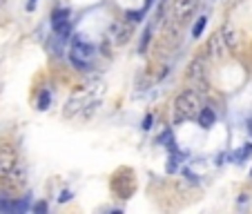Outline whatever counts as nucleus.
<instances>
[{
	"instance_id": "f257e3e1",
	"label": "nucleus",
	"mask_w": 252,
	"mask_h": 214,
	"mask_svg": "<svg viewBox=\"0 0 252 214\" xmlns=\"http://www.w3.org/2000/svg\"><path fill=\"white\" fill-rule=\"evenodd\" d=\"M199 110H201L199 94L194 90H183L174 98V125H183L188 121L196 119Z\"/></svg>"
},
{
	"instance_id": "f03ea898",
	"label": "nucleus",
	"mask_w": 252,
	"mask_h": 214,
	"mask_svg": "<svg viewBox=\"0 0 252 214\" xmlns=\"http://www.w3.org/2000/svg\"><path fill=\"white\" fill-rule=\"evenodd\" d=\"M94 56H96V47L90 43V40L83 38L81 33H76V36L71 38V52H69L71 65L76 67V69H81V71H87L92 67Z\"/></svg>"
},
{
	"instance_id": "7ed1b4c3",
	"label": "nucleus",
	"mask_w": 252,
	"mask_h": 214,
	"mask_svg": "<svg viewBox=\"0 0 252 214\" xmlns=\"http://www.w3.org/2000/svg\"><path fill=\"white\" fill-rule=\"evenodd\" d=\"M112 192H114L119 199H129V196L136 192V176H134L132 167H121L112 174Z\"/></svg>"
},
{
	"instance_id": "20e7f679",
	"label": "nucleus",
	"mask_w": 252,
	"mask_h": 214,
	"mask_svg": "<svg viewBox=\"0 0 252 214\" xmlns=\"http://www.w3.org/2000/svg\"><path fill=\"white\" fill-rule=\"evenodd\" d=\"M188 83H190V90H194L196 94H203L208 92V71H205V62L203 58H194L188 67Z\"/></svg>"
},
{
	"instance_id": "39448f33",
	"label": "nucleus",
	"mask_w": 252,
	"mask_h": 214,
	"mask_svg": "<svg viewBox=\"0 0 252 214\" xmlns=\"http://www.w3.org/2000/svg\"><path fill=\"white\" fill-rule=\"evenodd\" d=\"M132 38V27L125 23H112L110 29H107V43L110 45H116V47H123L127 45V40Z\"/></svg>"
},
{
	"instance_id": "423d86ee",
	"label": "nucleus",
	"mask_w": 252,
	"mask_h": 214,
	"mask_svg": "<svg viewBox=\"0 0 252 214\" xmlns=\"http://www.w3.org/2000/svg\"><path fill=\"white\" fill-rule=\"evenodd\" d=\"M196 7H199V0H174V18L179 25L188 23V20L194 16Z\"/></svg>"
},
{
	"instance_id": "0eeeda50",
	"label": "nucleus",
	"mask_w": 252,
	"mask_h": 214,
	"mask_svg": "<svg viewBox=\"0 0 252 214\" xmlns=\"http://www.w3.org/2000/svg\"><path fill=\"white\" fill-rule=\"evenodd\" d=\"M16 165H18L16 150L11 148V145H2V148H0V179H5Z\"/></svg>"
},
{
	"instance_id": "6e6552de",
	"label": "nucleus",
	"mask_w": 252,
	"mask_h": 214,
	"mask_svg": "<svg viewBox=\"0 0 252 214\" xmlns=\"http://www.w3.org/2000/svg\"><path fill=\"white\" fill-rule=\"evenodd\" d=\"M225 52H228V47H225L223 38H221V33H212V38L208 40V54H210V58H221Z\"/></svg>"
},
{
	"instance_id": "1a4fd4ad",
	"label": "nucleus",
	"mask_w": 252,
	"mask_h": 214,
	"mask_svg": "<svg viewBox=\"0 0 252 214\" xmlns=\"http://www.w3.org/2000/svg\"><path fill=\"white\" fill-rule=\"evenodd\" d=\"M196 121H199V125L203 129H210L214 123H217V112H214L212 107H208V105H203L199 110V114H196Z\"/></svg>"
},
{
	"instance_id": "9d476101",
	"label": "nucleus",
	"mask_w": 252,
	"mask_h": 214,
	"mask_svg": "<svg viewBox=\"0 0 252 214\" xmlns=\"http://www.w3.org/2000/svg\"><path fill=\"white\" fill-rule=\"evenodd\" d=\"M69 16H71V11L67 9V7H58V9H54L52 11V27H58V25L67 23Z\"/></svg>"
},
{
	"instance_id": "9b49d317",
	"label": "nucleus",
	"mask_w": 252,
	"mask_h": 214,
	"mask_svg": "<svg viewBox=\"0 0 252 214\" xmlns=\"http://www.w3.org/2000/svg\"><path fill=\"white\" fill-rule=\"evenodd\" d=\"M158 145H165L167 150L176 148V141H174V134H172L170 127H165L161 134H158Z\"/></svg>"
},
{
	"instance_id": "f8f14e48",
	"label": "nucleus",
	"mask_w": 252,
	"mask_h": 214,
	"mask_svg": "<svg viewBox=\"0 0 252 214\" xmlns=\"http://www.w3.org/2000/svg\"><path fill=\"white\" fill-rule=\"evenodd\" d=\"M221 38H223V43H225V47H228V52H232V49H237V45H239L237 31H232V29H225V31L221 33Z\"/></svg>"
},
{
	"instance_id": "ddd939ff",
	"label": "nucleus",
	"mask_w": 252,
	"mask_h": 214,
	"mask_svg": "<svg viewBox=\"0 0 252 214\" xmlns=\"http://www.w3.org/2000/svg\"><path fill=\"white\" fill-rule=\"evenodd\" d=\"M49 103H52V94H49V90H40V94H38V107L36 110H40V112H45V110H49Z\"/></svg>"
},
{
	"instance_id": "4468645a",
	"label": "nucleus",
	"mask_w": 252,
	"mask_h": 214,
	"mask_svg": "<svg viewBox=\"0 0 252 214\" xmlns=\"http://www.w3.org/2000/svg\"><path fill=\"white\" fill-rule=\"evenodd\" d=\"M205 27H208V16H199V20H196L194 27H192V36H194V38H201Z\"/></svg>"
},
{
	"instance_id": "2eb2a0df",
	"label": "nucleus",
	"mask_w": 252,
	"mask_h": 214,
	"mask_svg": "<svg viewBox=\"0 0 252 214\" xmlns=\"http://www.w3.org/2000/svg\"><path fill=\"white\" fill-rule=\"evenodd\" d=\"M81 107H83V100H81V98H71L69 103H67L65 116H67V119H71L74 114H78V112H81Z\"/></svg>"
},
{
	"instance_id": "dca6fc26",
	"label": "nucleus",
	"mask_w": 252,
	"mask_h": 214,
	"mask_svg": "<svg viewBox=\"0 0 252 214\" xmlns=\"http://www.w3.org/2000/svg\"><path fill=\"white\" fill-rule=\"evenodd\" d=\"M250 154H252V143H246V145H243L241 150H237V152L232 154V158H234L237 163H241V161H246V158L250 156Z\"/></svg>"
},
{
	"instance_id": "f3484780",
	"label": "nucleus",
	"mask_w": 252,
	"mask_h": 214,
	"mask_svg": "<svg viewBox=\"0 0 252 214\" xmlns=\"http://www.w3.org/2000/svg\"><path fill=\"white\" fill-rule=\"evenodd\" d=\"M29 210V196H23V201H11V212H27Z\"/></svg>"
},
{
	"instance_id": "a211bd4d",
	"label": "nucleus",
	"mask_w": 252,
	"mask_h": 214,
	"mask_svg": "<svg viewBox=\"0 0 252 214\" xmlns=\"http://www.w3.org/2000/svg\"><path fill=\"white\" fill-rule=\"evenodd\" d=\"M150 36H152V29L145 27V31H143V38H141V45H138V52H145L148 49V43H150Z\"/></svg>"
},
{
	"instance_id": "6ab92c4d",
	"label": "nucleus",
	"mask_w": 252,
	"mask_h": 214,
	"mask_svg": "<svg viewBox=\"0 0 252 214\" xmlns=\"http://www.w3.org/2000/svg\"><path fill=\"white\" fill-rule=\"evenodd\" d=\"M143 16H145V11L138 9V11H127V14H125V18H129V23H138Z\"/></svg>"
},
{
	"instance_id": "aec40b11",
	"label": "nucleus",
	"mask_w": 252,
	"mask_h": 214,
	"mask_svg": "<svg viewBox=\"0 0 252 214\" xmlns=\"http://www.w3.org/2000/svg\"><path fill=\"white\" fill-rule=\"evenodd\" d=\"M152 121H154V116H152V114H148L145 119L141 121V127H143V129H150V127H152Z\"/></svg>"
},
{
	"instance_id": "412c9836",
	"label": "nucleus",
	"mask_w": 252,
	"mask_h": 214,
	"mask_svg": "<svg viewBox=\"0 0 252 214\" xmlns=\"http://www.w3.org/2000/svg\"><path fill=\"white\" fill-rule=\"evenodd\" d=\"M71 196H74V194H71L69 190H63V192H61V199H58V201H61V203H67V201H69Z\"/></svg>"
},
{
	"instance_id": "4be33fe9",
	"label": "nucleus",
	"mask_w": 252,
	"mask_h": 214,
	"mask_svg": "<svg viewBox=\"0 0 252 214\" xmlns=\"http://www.w3.org/2000/svg\"><path fill=\"white\" fill-rule=\"evenodd\" d=\"M33 210H36V212H47V203H43V201H40V203L33 205Z\"/></svg>"
},
{
	"instance_id": "5701e85b",
	"label": "nucleus",
	"mask_w": 252,
	"mask_h": 214,
	"mask_svg": "<svg viewBox=\"0 0 252 214\" xmlns=\"http://www.w3.org/2000/svg\"><path fill=\"white\" fill-rule=\"evenodd\" d=\"M36 5H38V0H27V11H33Z\"/></svg>"
},
{
	"instance_id": "b1692460",
	"label": "nucleus",
	"mask_w": 252,
	"mask_h": 214,
	"mask_svg": "<svg viewBox=\"0 0 252 214\" xmlns=\"http://www.w3.org/2000/svg\"><path fill=\"white\" fill-rule=\"evenodd\" d=\"M152 2H154V0H145V5H143V11H148L150 7H152Z\"/></svg>"
},
{
	"instance_id": "393cba45",
	"label": "nucleus",
	"mask_w": 252,
	"mask_h": 214,
	"mask_svg": "<svg viewBox=\"0 0 252 214\" xmlns=\"http://www.w3.org/2000/svg\"><path fill=\"white\" fill-rule=\"evenodd\" d=\"M248 132H250V136H252V119L248 121Z\"/></svg>"
},
{
	"instance_id": "a878e982",
	"label": "nucleus",
	"mask_w": 252,
	"mask_h": 214,
	"mask_svg": "<svg viewBox=\"0 0 252 214\" xmlns=\"http://www.w3.org/2000/svg\"><path fill=\"white\" fill-rule=\"evenodd\" d=\"M7 5V0H0V7H5Z\"/></svg>"
},
{
	"instance_id": "bb28decb",
	"label": "nucleus",
	"mask_w": 252,
	"mask_h": 214,
	"mask_svg": "<svg viewBox=\"0 0 252 214\" xmlns=\"http://www.w3.org/2000/svg\"><path fill=\"white\" fill-rule=\"evenodd\" d=\"M250 176H252V170H250Z\"/></svg>"
}]
</instances>
